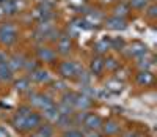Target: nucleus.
Returning <instances> with one entry per match:
<instances>
[{
  "instance_id": "nucleus-1",
  "label": "nucleus",
  "mask_w": 157,
  "mask_h": 137,
  "mask_svg": "<svg viewBox=\"0 0 157 137\" xmlns=\"http://www.w3.org/2000/svg\"><path fill=\"white\" fill-rule=\"evenodd\" d=\"M25 98H27L25 103H27L33 111H38V112L55 106V103H57L55 96L50 95L47 90H36V88H33Z\"/></svg>"
},
{
  "instance_id": "nucleus-2",
  "label": "nucleus",
  "mask_w": 157,
  "mask_h": 137,
  "mask_svg": "<svg viewBox=\"0 0 157 137\" xmlns=\"http://www.w3.org/2000/svg\"><path fill=\"white\" fill-rule=\"evenodd\" d=\"M82 68L83 66L80 63H78L77 60H72V58H63V60H58L55 63V71H57L58 77L66 80V82L74 80Z\"/></svg>"
},
{
  "instance_id": "nucleus-3",
  "label": "nucleus",
  "mask_w": 157,
  "mask_h": 137,
  "mask_svg": "<svg viewBox=\"0 0 157 137\" xmlns=\"http://www.w3.org/2000/svg\"><path fill=\"white\" fill-rule=\"evenodd\" d=\"M19 41V27L14 22H0V47H13Z\"/></svg>"
},
{
  "instance_id": "nucleus-4",
  "label": "nucleus",
  "mask_w": 157,
  "mask_h": 137,
  "mask_svg": "<svg viewBox=\"0 0 157 137\" xmlns=\"http://www.w3.org/2000/svg\"><path fill=\"white\" fill-rule=\"evenodd\" d=\"M33 112V109L27 104V103H22L17 106L16 112L11 115L10 118V125L14 128L17 132L21 134H25V121H27V117Z\"/></svg>"
},
{
  "instance_id": "nucleus-5",
  "label": "nucleus",
  "mask_w": 157,
  "mask_h": 137,
  "mask_svg": "<svg viewBox=\"0 0 157 137\" xmlns=\"http://www.w3.org/2000/svg\"><path fill=\"white\" fill-rule=\"evenodd\" d=\"M35 58L39 62V65H52L55 66V63L58 62V55L52 44H38L35 49Z\"/></svg>"
},
{
  "instance_id": "nucleus-6",
  "label": "nucleus",
  "mask_w": 157,
  "mask_h": 137,
  "mask_svg": "<svg viewBox=\"0 0 157 137\" xmlns=\"http://www.w3.org/2000/svg\"><path fill=\"white\" fill-rule=\"evenodd\" d=\"M123 131H124L123 123L120 121V118H115V117H110L107 120H104L102 126L99 129L102 137H118Z\"/></svg>"
},
{
  "instance_id": "nucleus-7",
  "label": "nucleus",
  "mask_w": 157,
  "mask_h": 137,
  "mask_svg": "<svg viewBox=\"0 0 157 137\" xmlns=\"http://www.w3.org/2000/svg\"><path fill=\"white\" fill-rule=\"evenodd\" d=\"M32 80L33 85H43V87H47L52 80H54V76H52V73L47 70V68L44 66H39L38 70H35L33 73L27 74Z\"/></svg>"
},
{
  "instance_id": "nucleus-8",
  "label": "nucleus",
  "mask_w": 157,
  "mask_h": 137,
  "mask_svg": "<svg viewBox=\"0 0 157 137\" xmlns=\"http://www.w3.org/2000/svg\"><path fill=\"white\" fill-rule=\"evenodd\" d=\"M54 49L57 52V55L58 57H63V58H66L68 55H71L72 54V49H74V41L72 38H69L68 35H61L58 39H57V43L54 44Z\"/></svg>"
},
{
  "instance_id": "nucleus-9",
  "label": "nucleus",
  "mask_w": 157,
  "mask_h": 137,
  "mask_svg": "<svg viewBox=\"0 0 157 137\" xmlns=\"http://www.w3.org/2000/svg\"><path fill=\"white\" fill-rule=\"evenodd\" d=\"M121 54H124L126 58H129V60H135L138 57H143L145 54H148V47L141 41H134L130 44H126V47Z\"/></svg>"
},
{
  "instance_id": "nucleus-10",
  "label": "nucleus",
  "mask_w": 157,
  "mask_h": 137,
  "mask_svg": "<svg viewBox=\"0 0 157 137\" xmlns=\"http://www.w3.org/2000/svg\"><path fill=\"white\" fill-rule=\"evenodd\" d=\"M134 82L140 88H149L154 87L155 84V76L154 71H135L134 74Z\"/></svg>"
},
{
  "instance_id": "nucleus-11",
  "label": "nucleus",
  "mask_w": 157,
  "mask_h": 137,
  "mask_svg": "<svg viewBox=\"0 0 157 137\" xmlns=\"http://www.w3.org/2000/svg\"><path fill=\"white\" fill-rule=\"evenodd\" d=\"M13 87H14L16 93L22 95V96H27V95L35 88L33 84H32V80L27 74H24V76H19V77H14V80H13Z\"/></svg>"
},
{
  "instance_id": "nucleus-12",
  "label": "nucleus",
  "mask_w": 157,
  "mask_h": 137,
  "mask_svg": "<svg viewBox=\"0 0 157 137\" xmlns=\"http://www.w3.org/2000/svg\"><path fill=\"white\" fill-rule=\"evenodd\" d=\"M94 107V99L86 95L77 91V96L74 101V112H90Z\"/></svg>"
},
{
  "instance_id": "nucleus-13",
  "label": "nucleus",
  "mask_w": 157,
  "mask_h": 137,
  "mask_svg": "<svg viewBox=\"0 0 157 137\" xmlns=\"http://www.w3.org/2000/svg\"><path fill=\"white\" fill-rule=\"evenodd\" d=\"M25 57L22 52H13V54H8V58H6V65L10 66V70L17 74V73H22V68H24V62H25Z\"/></svg>"
},
{
  "instance_id": "nucleus-14",
  "label": "nucleus",
  "mask_w": 157,
  "mask_h": 137,
  "mask_svg": "<svg viewBox=\"0 0 157 137\" xmlns=\"http://www.w3.org/2000/svg\"><path fill=\"white\" fill-rule=\"evenodd\" d=\"M102 121H104V118L99 115V114H96V112H86V115H85V120H83V123H82V126L80 128H85V129H93V131H99L101 129V126H102Z\"/></svg>"
},
{
  "instance_id": "nucleus-15",
  "label": "nucleus",
  "mask_w": 157,
  "mask_h": 137,
  "mask_svg": "<svg viewBox=\"0 0 157 137\" xmlns=\"http://www.w3.org/2000/svg\"><path fill=\"white\" fill-rule=\"evenodd\" d=\"M88 71L93 77H102L105 74V71H104V57H101V55L91 57L90 63H88Z\"/></svg>"
},
{
  "instance_id": "nucleus-16",
  "label": "nucleus",
  "mask_w": 157,
  "mask_h": 137,
  "mask_svg": "<svg viewBox=\"0 0 157 137\" xmlns=\"http://www.w3.org/2000/svg\"><path fill=\"white\" fill-rule=\"evenodd\" d=\"M121 66H123V63H121L120 57L112 55V54H107L104 57V71H105V74H115Z\"/></svg>"
},
{
  "instance_id": "nucleus-17",
  "label": "nucleus",
  "mask_w": 157,
  "mask_h": 137,
  "mask_svg": "<svg viewBox=\"0 0 157 137\" xmlns=\"http://www.w3.org/2000/svg\"><path fill=\"white\" fill-rule=\"evenodd\" d=\"M134 62V68L135 71H152V66H154V57L151 54H145L143 57H138Z\"/></svg>"
},
{
  "instance_id": "nucleus-18",
  "label": "nucleus",
  "mask_w": 157,
  "mask_h": 137,
  "mask_svg": "<svg viewBox=\"0 0 157 137\" xmlns=\"http://www.w3.org/2000/svg\"><path fill=\"white\" fill-rule=\"evenodd\" d=\"M104 25L105 29L113 30V32H123L127 29V21L123 18H116V16H110L104 19Z\"/></svg>"
},
{
  "instance_id": "nucleus-19",
  "label": "nucleus",
  "mask_w": 157,
  "mask_h": 137,
  "mask_svg": "<svg viewBox=\"0 0 157 137\" xmlns=\"http://www.w3.org/2000/svg\"><path fill=\"white\" fill-rule=\"evenodd\" d=\"M44 123L41 114H39L38 111H33L29 117H27V121H25V134H30L33 132L36 128H39Z\"/></svg>"
},
{
  "instance_id": "nucleus-20",
  "label": "nucleus",
  "mask_w": 157,
  "mask_h": 137,
  "mask_svg": "<svg viewBox=\"0 0 157 137\" xmlns=\"http://www.w3.org/2000/svg\"><path fill=\"white\" fill-rule=\"evenodd\" d=\"M29 137H55L57 135V129L54 125H50V123H43L39 128H36L33 132L27 134Z\"/></svg>"
},
{
  "instance_id": "nucleus-21",
  "label": "nucleus",
  "mask_w": 157,
  "mask_h": 137,
  "mask_svg": "<svg viewBox=\"0 0 157 137\" xmlns=\"http://www.w3.org/2000/svg\"><path fill=\"white\" fill-rule=\"evenodd\" d=\"M110 39L109 38H102L99 41H96L94 46H93V52L94 55H101V57H105L107 54H110Z\"/></svg>"
},
{
  "instance_id": "nucleus-22",
  "label": "nucleus",
  "mask_w": 157,
  "mask_h": 137,
  "mask_svg": "<svg viewBox=\"0 0 157 137\" xmlns=\"http://www.w3.org/2000/svg\"><path fill=\"white\" fill-rule=\"evenodd\" d=\"M130 6H129V3L127 2H116L115 3V6L112 8V16H116V18H123V19H126L129 14H130Z\"/></svg>"
},
{
  "instance_id": "nucleus-23",
  "label": "nucleus",
  "mask_w": 157,
  "mask_h": 137,
  "mask_svg": "<svg viewBox=\"0 0 157 137\" xmlns=\"http://www.w3.org/2000/svg\"><path fill=\"white\" fill-rule=\"evenodd\" d=\"M124 88V82H121L120 79H116L115 76L105 80V91L112 93V95H120Z\"/></svg>"
},
{
  "instance_id": "nucleus-24",
  "label": "nucleus",
  "mask_w": 157,
  "mask_h": 137,
  "mask_svg": "<svg viewBox=\"0 0 157 137\" xmlns=\"http://www.w3.org/2000/svg\"><path fill=\"white\" fill-rule=\"evenodd\" d=\"M14 77H16V74L10 70L6 62L0 63V84H13Z\"/></svg>"
},
{
  "instance_id": "nucleus-25",
  "label": "nucleus",
  "mask_w": 157,
  "mask_h": 137,
  "mask_svg": "<svg viewBox=\"0 0 157 137\" xmlns=\"http://www.w3.org/2000/svg\"><path fill=\"white\" fill-rule=\"evenodd\" d=\"M54 126H55V129H60L61 132L69 128H75L72 123V115H60L57 118V121L54 123Z\"/></svg>"
},
{
  "instance_id": "nucleus-26",
  "label": "nucleus",
  "mask_w": 157,
  "mask_h": 137,
  "mask_svg": "<svg viewBox=\"0 0 157 137\" xmlns=\"http://www.w3.org/2000/svg\"><path fill=\"white\" fill-rule=\"evenodd\" d=\"M74 80H75L80 87H85V85H91L93 76L90 74V71H88V70H83V68H82V70L78 71V74L75 76V79H74Z\"/></svg>"
},
{
  "instance_id": "nucleus-27",
  "label": "nucleus",
  "mask_w": 157,
  "mask_h": 137,
  "mask_svg": "<svg viewBox=\"0 0 157 137\" xmlns=\"http://www.w3.org/2000/svg\"><path fill=\"white\" fill-rule=\"evenodd\" d=\"M75 96H77V91H74V90L68 88L66 91H63V93L60 95V99H58V101L74 109V101H75Z\"/></svg>"
},
{
  "instance_id": "nucleus-28",
  "label": "nucleus",
  "mask_w": 157,
  "mask_h": 137,
  "mask_svg": "<svg viewBox=\"0 0 157 137\" xmlns=\"http://www.w3.org/2000/svg\"><path fill=\"white\" fill-rule=\"evenodd\" d=\"M39 66H41V65H39V62H38L35 57H25L22 73H24V74H30V73H33L35 70H38Z\"/></svg>"
},
{
  "instance_id": "nucleus-29",
  "label": "nucleus",
  "mask_w": 157,
  "mask_h": 137,
  "mask_svg": "<svg viewBox=\"0 0 157 137\" xmlns=\"http://www.w3.org/2000/svg\"><path fill=\"white\" fill-rule=\"evenodd\" d=\"M109 39H110V49L115 52H123L126 44H127L121 36H110Z\"/></svg>"
},
{
  "instance_id": "nucleus-30",
  "label": "nucleus",
  "mask_w": 157,
  "mask_h": 137,
  "mask_svg": "<svg viewBox=\"0 0 157 137\" xmlns=\"http://www.w3.org/2000/svg\"><path fill=\"white\" fill-rule=\"evenodd\" d=\"M127 3L130 10H134V11H145L152 3V0H129Z\"/></svg>"
},
{
  "instance_id": "nucleus-31",
  "label": "nucleus",
  "mask_w": 157,
  "mask_h": 137,
  "mask_svg": "<svg viewBox=\"0 0 157 137\" xmlns=\"http://www.w3.org/2000/svg\"><path fill=\"white\" fill-rule=\"evenodd\" d=\"M118 137H145V134L135 128H129V129H124Z\"/></svg>"
},
{
  "instance_id": "nucleus-32",
  "label": "nucleus",
  "mask_w": 157,
  "mask_h": 137,
  "mask_svg": "<svg viewBox=\"0 0 157 137\" xmlns=\"http://www.w3.org/2000/svg\"><path fill=\"white\" fill-rule=\"evenodd\" d=\"M143 13H145V18H148L149 21H154V19L157 18V5L152 2L145 11H143Z\"/></svg>"
},
{
  "instance_id": "nucleus-33",
  "label": "nucleus",
  "mask_w": 157,
  "mask_h": 137,
  "mask_svg": "<svg viewBox=\"0 0 157 137\" xmlns=\"http://www.w3.org/2000/svg\"><path fill=\"white\" fill-rule=\"evenodd\" d=\"M61 137H82L80 128H69L61 132Z\"/></svg>"
},
{
  "instance_id": "nucleus-34",
  "label": "nucleus",
  "mask_w": 157,
  "mask_h": 137,
  "mask_svg": "<svg viewBox=\"0 0 157 137\" xmlns=\"http://www.w3.org/2000/svg\"><path fill=\"white\" fill-rule=\"evenodd\" d=\"M80 132H82V137H102L99 131H93V129H85V128H80Z\"/></svg>"
},
{
  "instance_id": "nucleus-35",
  "label": "nucleus",
  "mask_w": 157,
  "mask_h": 137,
  "mask_svg": "<svg viewBox=\"0 0 157 137\" xmlns=\"http://www.w3.org/2000/svg\"><path fill=\"white\" fill-rule=\"evenodd\" d=\"M6 58H8V52H6L3 47H0V63L6 62Z\"/></svg>"
},
{
  "instance_id": "nucleus-36",
  "label": "nucleus",
  "mask_w": 157,
  "mask_h": 137,
  "mask_svg": "<svg viewBox=\"0 0 157 137\" xmlns=\"http://www.w3.org/2000/svg\"><path fill=\"white\" fill-rule=\"evenodd\" d=\"M102 5H112V3H116L118 0H99Z\"/></svg>"
},
{
  "instance_id": "nucleus-37",
  "label": "nucleus",
  "mask_w": 157,
  "mask_h": 137,
  "mask_svg": "<svg viewBox=\"0 0 157 137\" xmlns=\"http://www.w3.org/2000/svg\"><path fill=\"white\" fill-rule=\"evenodd\" d=\"M0 137H10V135H8V132H6V129H5V128H2V126H0Z\"/></svg>"
},
{
  "instance_id": "nucleus-38",
  "label": "nucleus",
  "mask_w": 157,
  "mask_h": 137,
  "mask_svg": "<svg viewBox=\"0 0 157 137\" xmlns=\"http://www.w3.org/2000/svg\"><path fill=\"white\" fill-rule=\"evenodd\" d=\"M0 85H2V84H0Z\"/></svg>"
}]
</instances>
